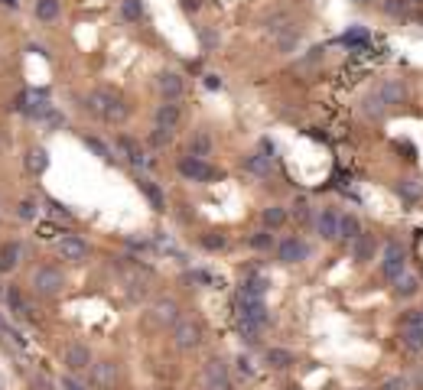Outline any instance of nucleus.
<instances>
[{
  "label": "nucleus",
  "instance_id": "9b49d317",
  "mask_svg": "<svg viewBox=\"0 0 423 390\" xmlns=\"http://www.w3.org/2000/svg\"><path fill=\"white\" fill-rule=\"evenodd\" d=\"M117 378H121L117 361H95L91 365V384L98 390H114L117 387Z\"/></svg>",
  "mask_w": 423,
  "mask_h": 390
},
{
  "label": "nucleus",
  "instance_id": "c756f323",
  "mask_svg": "<svg viewBox=\"0 0 423 390\" xmlns=\"http://www.w3.org/2000/svg\"><path fill=\"white\" fill-rule=\"evenodd\" d=\"M82 144L88 146V150H91V153H95V157L98 159H104V163H114V153H111V146L104 144V140H98V137H82Z\"/></svg>",
  "mask_w": 423,
  "mask_h": 390
},
{
  "label": "nucleus",
  "instance_id": "ea45409f",
  "mask_svg": "<svg viewBox=\"0 0 423 390\" xmlns=\"http://www.w3.org/2000/svg\"><path fill=\"white\" fill-rule=\"evenodd\" d=\"M342 43H345V46H349V49H355V46H365V43H368V33H365L361 26H352L349 33L342 36Z\"/></svg>",
  "mask_w": 423,
  "mask_h": 390
},
{
  "label": "nucleus",
  "instance_id": "393cba45",
  "mask_svg": "<svg viewBox=\"0 0 423 390\" xmlns=\"http://www.w3.org/2000/svg\"><path fill=\"white\" fill-rule=\"evenodd\" d=\"M417 292H420V280L411 277V273H400L398 280H394V296L398 299H413Z\"/></svg>",
  "mask_w": 423,
  "mask_h": 390
},
{
  "label": "nucleus",
  "instance_id": "a19ab883",
  "mask_svg": "<svg viewBox=\"0 0 423 390\" xmlns=\"http://www.w3.org/2000/svg\"><path fill=\"white\" fill-rule=\"evenodd\" d=\"M323 56H325V49L323 46H312V49H306V56L297 62L299 69H312L316 62H323Z\"/></svg>",
  "mask_w": 423,
  "mask_h": 390
},
{
  "label": "nucleus",
  "instance_id": "b1692460",
  "mask_svg": "<svg viewBox=\"0 0 423 390\" xmlns=\"http://www.w3.org/2000/svg\"><path fill=\"white\" fill-rule=\"evenodd\" d=\"M39 23H52V20H59V13H62V0H36V7H33Z\"/></svg>",
  "mask_w": 423,
  "mask_h": 390
},
{
  "label": "nucleus",
  "instance_id": "f03ea898",
  "mask_svg": "<svg viewBox=\"0 0 423 390\" xmlns=\"http://www.w3.org/2000/svg\"><path fill=\"white\" fill-rule=\"evenodd\" d=\"M176 170H179V176L183 179H189V183H215V179H222V170H215V166H209V159H199V157H183L179 163H176Z\"/></svg>",
  "mask_w": 423,
  "mask_h": 390
},
{
  "label": "nucleus",
  "instance_id": "9d476101",
  "mask_svg": "<svg viewBox=\"0 0 423 390\" xmlns=\"http://www.w3.org/2000/svg\"><path fill=\"white\" fill-rule=\"evenodd\" d=\"M153 124H157L160 130L176 134L179 124H183V108H179L176 101H163V104H157V111H153Z\"/></svg>",
  "mask_w": 423,
  "mask_h": 390
},
{
  "label": "nucleus",
  "instance_id": "4468645a",
  "mask_svg": "<svg viewBox=\"0 0 423 390\" xmlns=\"http://www.w3.org/2000/svg\"><path fill=\"white\" fill-rule=\"evenodd\" d=\"M212 150H215V140H212L209 127H199V130H192L189 137V157H199V159H209Z\"/></svg>",
  "mask_w": 423,
  "mask_h": 390
},
{
  "label": "nucleus",
  "instance_id": "f8f14e48",
  "mask_svg": "<svg viewBox=\"0 0 423 390\" xmlns=\"http://www.w3.org/2000/svg\"><path fill=\"white\" fill-rule=\"evenodd\" d=\"M150 319L157 322V325H170L173 329L176 322H179V303L176 299H170V296H163V299H157V303L150 306Z\"/></svg>",
  "mask_w": 423,
  "mask_h": 390
},
{
  "label": "nucleus",
  "instance_id": "20e7f679",
  "mask_svg": "<svg viewBox=\"0 0 423 390\" xmlns=\"http://www.w3.org/2000/svg\"><path fill=\"white\" fill-rule=\"evenodd\" d=\"M173 345L179 348V352H196V348L202 345V325L196 322V319L179 316V322L173 325Z\"/></svg>",
  "mask_w": 423,
  "mask_h": 390
},
{
  "label": "nucleus",
  "instance_id": "37998d69",
  "mask_svg": "<svg viewBox=\"0 0 423 390\" xmlns=\"http://www.w3.org/2000/svg\"><path fill=\"white\" fill-rule=\"evenodd\" d=\"M235 367H238V374H241V378H254V365H251L248 354H238V358H235Z\"/></svg>",
  "mask_w": 423,
  "mask_h": 390
},
{
  "label": "nucleus",
  "instance_id": "4c0bfd02",
  "mask_svg": "<svg viewBox=\"0 0 423 390\" xmlns=\"http://www.w3.org/2000/svg\"><path fill=\"white\" fill-rule=\"evenodd\" d=\"M400 329H423V306L420 309H407L400 316Z\"/></svg>",
  "mask_w": 423,
  "mask_h": 390
},
{
  "label": "nucleus",
  "instance_id": "6e6552de",
  "mask_svg": "<svg viewBox=\"0 0 423 390\" xmlns=\"http://www.w3.org/2000/svg\"><path fill=\"white\" fill-rule=\"evenodd\" d=\"M306 257H310V244L303 238H297V234H290V238H284L277 244V260L280 264H303Z\"/></svg>",
  "mask_w": 423,
  "mask_h": 390
},
{
  "label": "nucleus",
  "instance_id": "09e8293b",
  "mask_svg": "<svg viewBox=\"0 0 423 390\" xmlns=\"http://www.w3.org/2000/svg\"><path fill=\"white\" fill-rule=\"evenodd\" d=\"M413 384H417V390H423V365L417 367V374H413Z\"/></svg>",
  "mask_w": 423,
  "mask_h": 390
},
{
  "label": "nucleus",
  "instance_id": "8fccbe9b",
  "mask_svg": "<svg viewBox=\"0 0 423 390\" xmlns=\"http://www.w3.org/2000/svg\"><path fill=\"white\" fill-rule=\"evenodd\" d=\"M355 3H371V0H355Z\"/></svg>",
  "mask_w": 423,
  "mask_h": 390
},
{
  "label": "nucleus",
  "instance_id": "58836bf2",
  "mask_svg": "<svg viewBox=\"0 0 423 390\" xmlns=\"http://www.w3.org/2000/svg\"><path fill=\"white\" fill-rule=\"evenodd\" d=\"M290 16H286V13H274V16H271V20H267V33H271V36H277V33H284V30H290Z\"/></svg>",
  "mask_w": 423,
  "mask_h": 390
},
{
  "label": "nucleus",
  "instance_id": "f704fd0d",
  "mask_svg": "<svg viewBox=\"0 0 423 390\" xmlns=\"http://www.w3.org/2000/svg\"><path fill=\"white\" fill-rule=\"evenodd\" d=\"M199 43L205 52H212V49L222 43V36H218V26H199Z\"/></svg>",
  "mask_w": 423,
  "mask_h": 390
},
{
  "label": "nucleus",
  "instance_id": "ddd939ff",
  "mask_svg": "<svg viewBox=\"0 0 423 390\" xmlns=\"http://www.w3.org/2000/svg\"><path fill=\"white\" fill-rule=\"evenodd\" d=\"M378 95H381V101H385L387 108H394V104H404V101H407V88H404L400 78H385V82L378 85Z\"/></svg>",
  "mask_w": 423,
  "mask_h": 390
},
{
  "label": "nucleus",
  "instance_id": "f3484780",
  "mask_svg": "<svg viewBox=\"0 0 423 390\" xmlns=\"http://www.w3.org/2000/svg\"><path fill=\"white\" fill-rule=\"evenodd\" d=\"M117 150H121L127 163H130V166H137V170L144 166V163H147V157H144V150H140V144L134 140V137L121 134V137H117Z\"/></svg>",
  "mask_w": 423,
  "mask_h": 390
},
{
  "label": "nucleus",
  "instance_id": "a211bd4d",
  "mask_svg": "<svg viewBox=\"0 0 423 390\" xmlns=\"http://www.w3.org/2000/svg\"><path fill=\"white\" fill-rule=\"evenodd\" d=\"M23 163H26V170L33 172V176H43V172L49 170V153H46L43 146H30V150H26V157H23Z\"/></svg>",
  "mask_w": 423,
  "mask_h": 390
},
{
  "label": "nucleus",
  "instance_id": "49530a36",
  "mask_svg": "<svg viewBox=\"0 0 423 390\" xmlns=\"http://www.w3.org/2000/svg\"><path fill=\"white\" fill-rule=\"evenodd\" d=\"M179 7H183L186 13H196L202 7V0H179Z\"/></svg>",
  "mask_w": 423,
  "mask_h": 390
},
{
  "label": "nucleus",
  "instance_id": "a18cd8bd",
  "mask_svg": "<svg viewBox=\"0 0 423 390\" xmlns=\"http://www.w3.org/2000/svg\"><path fill=\"white\" fill-rule=\"evenodd\" d=\"M62 387L65 390H85V384L78 380V374H65V378H62Z\"/></svg>",
  "mask_w": 423,
  "mask_h": 390
},
{
  "label": "nucleus",
  "instance_id": "aec40b11",
  "mask_svg": "<svg viewBox=\"0 0 423 390\" xmlns=\"http://www.w3.org/2000/svg\"><path fill=\"white\" fill-rule=\"evenodd\" d=\"M299 43H303V36H299L297 26H290V30H284V33H277L274 36V46L280 56H290V52H297Z\"/></svg>",
  "mask_w": 423,
  "mask_h": 390
},
{
  "label": "nucleus",
  "instance_id": "423d86ee",
  "mask_svg": "<svg viewBox=\"0 0 423 390\" xmlns=\"http://www.w3.org/2000/svg\"><path fill=\"white\" fill-rule=\"evenodd\" d=\"M404 267H407L404 247H400L398 241H387L385 244V260H381V277H385L387 283H394L400 273H404Z\"/></svg>",
  "mask_w": 423,
  "mask_h": 390
},
{
  "label": "nucleus",
  "instance_id": "c9c22d12",
  "mask_svg": "<svg viewBox=\"0 0 423 390\" xmlns=\"http://www.w3.org/2000/svg\"><path fill=\"white\" fill-rule=\"evenodd\" d=\"M411 0H385V13L387 16H394V20H400V16H407L411 13Z\"/></svg>",
  "mask_w": 423,
  "mask_h": 390
},
{
  "label": "nucleus",
  "instance_id": "7ed1b4c3",
  "mask_svg": "<svg viewBox=\"0 0 423 390\" xmlns=\"http://www.w3.org/2000/svg\"><path fill=\"white\" fill-rule=\"evenodd\" d=\"M62 365L69 374H88L91 365H95V354H91V348L82 345V341H69L62 352Z\"/></svg>",
  "mask_w": 423,
  "mask_h": 390
},
{
  "label": "nucleus",
  "instance_id": "bb28decb",
  "mask_svg": "<svg viewBox=\"0 0 423 390\" xmlns=\"http://www.w3.org/2000/svg\"><path fill=\"white\" fill-rule=\"evenodd\" d=\"M361 234V221H358V215H339V238L342 241H355Z\"/></svg>",
  "mask_w": 423,
  "mask_h": 390
},
{
  "label": "nucleus",
  "instance_id": "412c9836",
  "mask_svg": "<svg viewBox=\"0 0 423 390\" xmlns=\"http://www.w3.org/2000/svg\"><path fill=\"white\" fill-rule=\"evenodd\" d=\"M264 361H267V367H274V371H286V367L297 365L293 352H286V348H267V352H264Z\"/></svg>",
  "mask_w": 423,
  "mask_h": 390
},
{
  "label": "nucleus",
  "instance_id": "c03bdc74",
  "mask_svg": "<svg viewBox=\"0 0 423 390\" xmlns=\"http://www.w3.org/2000/svg\"><path fill=\"white\" fill-rule=\"evenodd\" d=\"M170 130H160V127H153V134H150V144L153 146H163V144H170Z\"/></svg>",
  "mask_w": 423,
  "mask_h": 390
},
{
  "label": "nucleus",
  "instance_id": "cd10ccee",
  "mask_svg": "<svg viewBox=\"0 0 423 390\" xmlns=\"http://www.w3.org/2000/svg\"><path fill=\"white\" fill-rule=\"evenodd\" d=\"M394 189H398V195L407 198V202H420L423 198V183H417V179H400Z\"/></svg>",
  "mask_w": 423,
  "mask_h": 390
},
{
  "label": "nucleus",
  "instance_id": "1a4fd4ad",
  "mask_svg": "<svg viewBox=\"0 0 423 390\" xmlns=\"http://www.w3.org/2000/svg\"><path fill=\"white\" fill-rule=\"evenodd\" d=\"M157 91H160L163 101H179V98L186 95V82H183V75L179 72L166 69V72L157 75Z\"/></svg>",
  "mask_w": 423,
  "mask_h": 390
},
{
  "label": "nucleus",
  "instance_id": "473e14b6",
  "mask_svg": "<svg viewBox=\"0 0 423 390\" xmlns=\"http://www.w3.org/2000/svg\"><path fill=\"white\" fill-rule=\"evenodd\" d=\"M121 16L127 23H140L144 16V0H121Z\"/></svg>",
  "mask_w": 423,
  "mask_h": 390
},
{
  "label": "nucleus",
  "instance_id": "7c9ffc66",
  "mask_svg": "<svg viewBox=\"0 0 423 390\" xmlns=\"http://www.w3.org/2000/svg\"><path fill=\"white\" fill-rule=\"evenodd\" d=\"M20 254H23L20 244H3V251H0V270H13L20 264Z\"/></svg>",
  "mask_w": 423,
  "mask_h": 390
},
{
  "label": "nucleus",
  "instance_id": "2f4dec72",
  "mask_svg": "<svg viewBox=\"0 0 423 390\" xmlns=\"http://www.w3.org/2000/svg\"><path fill=\"white\" fill-rule=\"evenodd\" d=\"M371 251H374V241L371 238H365V234H358V238L352 241V257H355L358 264H365V260L371 257Z\"/></svg>",
  "mask_w": 423,
  "mask_h": 390
},
{
  "label": "nucleus",
  "instance_id": "f257e3e1",
  "mask_svg": "<svg viewBox=\"0 0 423 390\" xmlns=\"http://www.w3.org/2000/svg\"><path fill=\"white\" fill-rule=\"evenodd\" d=\"M30 286L36 296H59L65 290V273L59 267H52V264H43V267L33 270V277H30Z\"/></svg>",
  "mask_w": 423,
  "mask_h": 390
},
{
  "label": "nucleus",
  "instance_id": "79ce46f5",
  "mask_svg": "<svg viewBox=\"0 0 423 390\" xmlns=\"http://www.w3.org/2000/svg\"><path fill=\"white\" fill-rule=\"evenodd\" d=\"M225 238L222 234H202V247H205V251H225Z\"/></svg>",
  "mask_w": 423,
  "mask_h": 390
},
{
  "label": "nucleus",
  "instance_id": "4be33fe9",
  "mask_svg": "<svg viewBox=\"0 0 423 390\" xmlns=\"http://www.w3.org/2000/svg\"><path fill=\"white\" fill-rule=\"evenodd\" d=\"M286 218H290V215H286V208H284V205H267V208L261 211V225L267 228V231H277V228H284Z\"/></svg>",
  "mask_w": 423,
  "mask_h": 390
},
{
  "label": "nucleus",
  "instance_id": "e433bc0d",
  "mask_svg": "<svg viewBox=\"0 0 423 390\" xmlns=\"http://www.w3.org/2000/svg\"><path fill=\"white\" fill-rule=\"evenodd\" d=\"M36 215H39V208H36V202H33V198L16 202V218H20V221H36Z\"/></svg>",
  "mask_w": 423,
  "mask_h": 390
},
{
  "label": "nucleus",
  "instance_id": "de8ad7c7",
  "mask_svg": "<svg viewBox=\"0 0 423 390\" xmlns=\"http://www.w3.org/2000/svg\"><path fill=\"white\" fill-rule=\"evenodd\" d=\"M205 88H212V91H215V88H222V78H218V75H205Z\"/></svg>",
  "mask_w": 423,
  "mask_h": 390
},
{
  "label": "nucleus",
  "instance_id": "0eeeda50",
  "mask_svg": "<svg viewBox=\"0 0 423 390\" xmlns=\"http://www.w3.org/2000/svg\"><path fill=\"white\" fill-rule=\"evenodd\" d=\"M56 251H59V257H62V260H69V264H85L88 254H91L88 241H85V238H78V234H65V238H59Z\"/></svg>",
  "mask_w": 423,
  "mask_h": 390
},
{
  "label": "nucleus",
  "instance_id": "603ef678",
  "mask_svg": "<svg viewBox=\"0 0 423 390\" xmlns=\"http://www.w3.org/2000/svg\"><path fill=\"white\" fill-rule=\"evenodd\" d=\"M411 3H423V0H411Z\"/></svg>",
  "mask_w": 423,
  "mask_h": 390
},
{
  "label": "nucleus",
  "instance_id": "c85d7f7f",
  "mask_svg": "<svg viewBox=\"0 0 423 390\" xmlns=\"http://www.w3.org/2000/svg\"><path fill=\"white\" fill-rule=\"evenodd\" d=\"M400 345L411 354L423 352V329H400Z\"/></svg>",
  "mask_w": 423,
  "mask_h": 390
},
{
  "label": "nucleus",
  "instance_id": "72a5a7b5",
  "mask_svg": "<svg viewBox=\"0 0 423 390\" xmlns=\"http://www.w3.org/2000/svg\"><path fill=\"white\" fill-rule=\"evenodd\" d=\"M248 244L254 247V251H271L274 247V231H267V228H261V231L248 234Z\"/></svg>",
  "mask_w": 423,
  "mask_h": 390
},
{
  "label": "nucleus",
  "instance_id": "6ab92c4d",
  "mask_svg": "<svg viewBox=\"0 0 423 390\" xmlns=\"http://www.w3.org/2000/svg\"><path fill=\"white\" fill-rule=\"evenodd\" d=\"M271 166H274V157H267L264 150H258V153H251V157H244V170L251 172V176H271Z\"/></svg>",
  "mask_w": 423,
  "mask_h": 390
},
{
  "label": "nucleus",
  "instance_id": "a878e982",
  "mask_svg": "<svg viewBox=\"0 0 423 390\" xmlns=\"http://www.w3.org/2000/svg\"><path fill=\"white\" fill-rule=\"evenodd\" d=\"M286 215L297 221V225H310V218H312V208H310V198L306 195H299V198H293L290 202V208H286Z\"/></svg>",
  "mask_w": 423,
  "mask_h": 390
},
{
  "label": "nucleus",
  "instance_id": "5701e85b",
  "mask_svg": "<svg viewBox=\"0 0 423 390\" xmlns=\"http://www.w3.org/2000/svg\"><path fill=\"white\" fill-rule=\"evenodd\" d=\"M361 114H365L368 121H381V117L387 114V104L381 101V95H378V91L365 95V101H361Z\"/></svg>",
  "mask_w": 423,
  "mask_h": 390
},
{
  "label": "nucleus",
  "instance_id": "3c124183",
  "mask_svg": "<svg viewBox=\"0 0 423 390\" xmlns=\"http://www.w3.org/2000/svg\"><path fill=\"white\" fill-rule=\"evenodd\" d=\"M290 390H303V387H297V384H293V387H290Z\"/></svg>",
  "mask_w": 423,
  "mask_h": 390
},
{
  "label": "nucleus",
  "instance_id": "39448f33",
  "mask_svg": "<svg viewBox=\"0 0 423 390\" xmlns=\"http://www.w3.org/2000/svg\"><path fill=\"white\" fill-rule=\"evenodd\" d=\"M202 387L205 390H231V371L225 365L222 358H209L205 367H202Z\"/></svg>",
  "mask_w": 423,
  "mask_h": 390
},
{
  "label": "nucleus",
  "instance_id": "dca6fc26",
  "mask_svg": "<svg viewBox=\"0 0 423 390\" xmlns=\"http://www.w3.org/2000/svg\"><path fill=\"white\" fill-rule=\"evenodd\" d=\"M316 231H319L323 241H336L339 238V215L332 211V208H323V211H319V218H316Z\"/></svg>",
  "mask_w": 423,
  "mask_h": 390
},
{
  "label": "nucleus",
  "instance_id": "2eb2a0df",
  "mask_svg": "<svg viewBox=\"0 0 423 390\" xmlns=\"http://www.w3.org/2000/svg\"><path fill=\"white\" fill-rule=\"evenodd\" d=\"M137 189L147 195V202L153 205V211H166V195H163V189L153 183V179H147V176H137Z\"/></svg>",
  "mask_w": 423,
  "mask_h": 390
}]
</instances>
